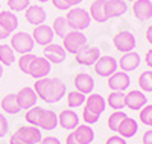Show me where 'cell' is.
<instances>
[{"label": "cell", "instance_id": "6da1fadb", "mask_svg": "<svg viewBox=\"0 0 152 144\" xmlns=\"http://www.w3.org/2000/svg\"><path fill=\"white\" fill-rule=\"evenodd\" d=\"M34 91L38 99L46 103H58L66 96V84L58 77H43L37 79L34 85Z\"/></svg>", "mask_w": 152, "mask_h": 144}, {"label": "cell", "instance_id": "7a4b0ae2", "mask_svg": "<svg viewBox=\"0 0 152 144\" xmlns=\"http://www.w3.org/2000/svg\"><path fill=\"white\" fill-rule=\"evenodd\" d=\"M66 20H67L72 31H81L82 32L90 26L91 17L88 14V11H85L84 8H72L67 12Z\"/></svg>", "mask_w": 152, "mask_h": 144}, {"label": "cell", "instance_id": "3957f363", "mask_svg": "<svg viewBox=\"0 0 152 144\" xmlns=\"http://www.w3.org/2000/svg\"><path fill=\"white\" fill-rule=\"evenodd\" d=\"M87 46V36L81 31H70L62 38V47L67 53L76 55Z\"/></svg>", "mask_w": 152, "mask_h": 144}, {"label": "cell", "instance_id": "277c9868", "mask_svg": "<svg viewBox=\"0 0 152 144\" xmlns=\"http://www.w3.org/2000/svg\"><path fill=\"white\" fill-rule=\"evenodd\" d=\"M34 38L32 35L26 33V32H17L11 36V47L14 52L20 55H26V53H32L34 50Z\"/></svg>", "mask_w": 152, "mask_h": 144}, {"label": "cell", "instance_id": "5b68a950", "mask_svg": "<svg viewBox=\"0 0 152 144\" xmlns=\"http://www.w3.org/2000/svg\"><path fill=\"white\" fill-rule=\"evenodd\" d=\"M113 44L116 47V50L122 52V53H128V52H134L137 41H135V36L132 32L122 31L113 38Z\"/></svg>", "mask_w": 152, "mask_h": 144}, {"label": "cell", "instance_id": "8992f818", "mask_svg": "<svg viewBox=\"0 0 152 144\" xmlns=\"http://www.w3.org/2000/svg\"><path fill=\"white\" fill-rule=\"evenodd\" d=\"M93 67H94V71L99 76L110 77L113 73L117 71L119 65H117V59L116 58H113V56H100Z\"/></svg>", "mask_w": 152, "mask_h": 144}, {"label": "cell", "instance_id": "52a82bcc", "mask_svg": "<svg viewBox=\"0 0 152 144\" xmlns=\"http://www.w3.org/2000/svg\"><path fill=\"white\" fill-rule=\"evenodd\" d=\"M145 105H148V97L143 91L132 89L128 94H125V106L132 111H140Z\"/></svg>", "mask_w": 152, "mask_h": 144}, {"label": "cell", "instance_id": "ba28073f", "mask_svg": "<svg viewBox=\"0 0 152 144\" xmlns=\"http://www.w3.org/2000/svg\"><path fill=\"white\" fill-rule=\"evenodd\" d=\"M15 134L26 144H40L43 140L41 130L37 126H21V127H18V130Z\"/></svg>", "mask_w": 152, "mask_h": 144}, {"label": "cell", "instance_id": "9c48e42d", "mask_svg": "<svg viewBox=\"0 0 152 144\" xmlns=\"http://www.w3.org/2000/svg\"><path fill=\"white\" fill-rule=\"evenodd\" d=\"M131 85V77L125 71H116L108 77V88L113 91H123Z\"/></svg>", "mask_w": 152, "mask_h": 144}, {"label": "cell", "instance_id": "30bf717a", "mask_svg": "<svg viewBox=\"0 0 152 144\" xmlns=\"http://www.w3.org/2000/svg\"><path fill=\"white\" fill-rule=\"evenodd\" d=\"M49 73H50V62L44 56H37L31 64L29 74L35 79H43V77H47Z\"/></svg>", "mask_w": 152, "mask_h": 144}, {"label": "cell", "instance_id": "8fae6325", "mask_svg": "<svg viewBox=\"0 0 152 144\" xmlns=\"http://www.w3.org/2000/svg\"><path fill=\"white\" fill-rule=\"evenodd\" d=\"M32 38L37 44L40 46H47L53 41L55 33L52 31V28L47 24H40V26H35V29L32 32Z\"/></svg>", "mask_w": 152, "mask_h": 144}, {"label": "cell", "instance_id": "7c38bea8", "mask_svg": "<svg viewBox=\"0 0 152 144\" xmlns=\"http://www.w3.org/2000/svg\"><path fill=\"white\" fill-rule=\"evenodd\" d=\"M67 56V52L64 50V47L59 46V44H53L50 43L47 46H44V58L50 62V64H61L66 61Z\"/></svg>", "mask_w": 152, "mask_h": 144}, {"label": "cell", "instance_id": "4fadbf2b", "mask_svg": "<svg viewBox=\"0 0 152 144\" xmlns=\"http://www.w3.org/2000/svg\"><path fill=\"white\" fill-rule=\"evenodd\" d=\"M75 56H76V62L79 65L91 67V65H94L96 61L100 58V53H99V49H96V47H84Z\"/></svg>", "mask_w": 152, "mask_h": 144}, {"label": "cell", "instance_id": "5bb4252c", "mask_svg": "<svg viewBox=\"0 0 152 144\" xmlns=\"http://www.w3.org/2000/svg\"><path fill=\"white\" fill-rule=\"evenodd\" d=\"M15 96H17V102H18L20 109H31L32 106H35V105H37V99L38 97L35 94L34 88H31V87L21 88Z\"/></svg>", "mask_w": 152, "mask_h": 144}, {"label": "cell", "instance_id": "9a60e30c", "mask_svg": "<svg viewBox=\"0 0 152 144\" xmlns=\"http://www.w3.org/2000/svg\"><path fill=\"white\" fill-rule=\"evenodd\" d=\"M58 124L66 130H73L79 126V115L73 109H64L58 114Z\"/></svg>", "mask_w": 152, "mask_h": 144}, {"label": "cell", "instance_id": "2e32d148", "mask_svg": "<svg viewBox=\"0 0 152 144\" xmlns=\"http://www.w3.org/2000/svg\"><path fill=\"white\" fill-rule=\"evenodd\" d=\"M132 14L137 20H149L152 18V2L151 0H135L132 2Z\"/></svg>", "mask_w": 152, "mask_h": 144}, {"label": "cell", "instance_id": "e0dca14e", "mask_svg": "<svg viewBox=\"0 0 152 144\" xmlns=\"http://www.w3.org/2000/svg\"><path fill=\"white\" fill-rule=\"evenodd\" d=\"M46 11L38 6V5H31L26 11H24V18L29 24H34V26H40V24H44L46 21Z\"/></svg>", "mask_w": 152, "mask_h": 144}, {"label": "cell", "instance_id": "ac0fdd59", "mask_svg": "<svg viewBox=\"0 0 152 144\" xmlns=\"http://www.w3.org/2000/svg\"><path fill=\"white\" fill-rule=\"evenodd\" d=\"M73 84H75L76 91H79L82 94H91V91L94 88V81L88 73H78L75 76Z\"/></svg>", "mask_w": 152, "mask_h": 144}, {"label": "cell", "instance_id": "d6986e66", "mask_svg": "<svg viewBox=\"0 0 152 144\" xmlns=\"http://www.w3.org/2000/svg\"><path fill=\"white\" fill-rule=\"evenodd\" d=\"M117 65L120 67V70L125 71V73L134 71L138 65H140V55H138L137 52H128V53H125L117 61Z\"/></svg>", "mask_w": 152, "mask_h": 144}, {"label": "cell", "instance_id": "ffe728a7", "mask_svg": "<svg viewBox=\"0 0 152 144\" xmlns=\"http://www.w3.org/2000/svg\"><path fill=\"white\" fill-rule=\"evenodd\" d=\"M105 106H107V102H105V99L100 96V94L91 93L90 96L85 99V109L93 112V114L100 115V114L105 111Z\"/></svg>", "mask_w": 152, "mask_h": 144}, {"label": "cell", "instance_id": "44dd1931", "mask_svg": "<svg viewBox=\"0 0 152 144\" xmlns=\"http://www.w3.org/2000/svg\"><path fill=\"white\" fill-rule=\"evenodd\" d=\"M105 11L108 18H117L128 11V6L125 0H105Z\"/></svg>", "mask_w": 152, "mask_h": 144}, {"label": "cell", "instance_id": "7402d4cb", "mask_svg": "<svg viewBox=\"0 0 152 144\" xmlns=\"http://www.w3.org/2000/svg\"><path fill=\"white\" fill-rule=\"evenodd\" d=\"M73 135L79 144H91L94 140V130L90 124H79L73 129Z\"/></svg>", "mask_w": 152, "mask_h": 144}, {"label": "cell", "instance_id": "603a6c76", "mask_svg": "<svg viewBox=\"0 0 152 144\" xmlns=\"http://www.w3.org/2000/svg\"><path fill=\"white\" fill-rule=\"evenodd\" d=\"M137 130H138V123L134 119H131V117H126L120 123V126L117 129V134L126 140V138H132L137 134Z\"/></svg>", "mask_w": 152, "mask_h": 144}, {"label": "cell", "instance_id": "cb8c5ba5", "mask_svg": "<svg viewBox=\"0 0 152 144\" xmlns=\"http://www.w3.org/2000/svg\"><path fill=\"white\" fill-rule=\"evenodd\" d=\"M88 14L93 20H96L97 23H105L108 20L107 11H105V0H94L90 6Z\"/></svg>", "mask_w": 152, "mask_h": 144}, {"label": "cell", "instance_id": "d4e9b609", "mask_svg": "<svg viewBox=\"0 0 152 144\" xmlns=\"http://www.w3.org/2000/svg\"><path fill=\"white\" fill-rule=\"evenodd\" d=\"M58 126V115L55 111L52 109H44L43 115H41V120L40 124H38V129H43V130H53Z\"/></svg>", "mask_w": 152, "mask_h": 144}, {"label": "cell", "instance_id": "484cf974", "mask_svg": "<svg viewBox=\"0 0 152 144\" xmlns=\"http://www.w3.org/2000/svg\"><path fill=\"white\" fill-rule=\"evenodd\" d=\"M0 24H2L9 33H12V31H15L17 26H18V18L14 12L0 11Z\"/></svg>", "mask_w": 152, "mask_h": 144}, {"label": "cell", "instance_id": "4316f807", "mask_svg": "<svg viewBox=\"0 0 152 144\" xmlns=\"http://www.w3.org/2000/svg\"><path fill=\"white\" fill-rule=\"evenodd\" d=\"M0 106H2V109L6 114H11V115L18 114L21 111L20 106H18V102H17V96L15 94H6L2 99V102H0Z\"/></svg>", "mask_w": 152, "mask_h": 144}, {"label": "cell", "instance_id": "83f0119b", "mask_svg": "<svg viewBox=\"0 0 152 144\" xmlns=\"http://www.w3.org/2000/svg\"><path fill=\"white\" fill-rule=\"evenodd\" d=\"M107 103L110 105V108L116 111H122L125 108V94L122 91H111L107 99Z\"/></svg>", "mask_w": 152, "mask_h": 144}, {"label": "cell", "instance_id": "f1b7e54d", "mask_svg": "<svg viewBox=\"0 0 152 144\" xmlns=\"http://www.w3.org/2000/svg\"><path fill=\"white\" fill-rule=\"evenodd\" d=\"M52 31H53L55 35L64 38L72 29H70V26H69L66 17H56V18L53 20V24H52Z\"/></svg>", "mask_w": 152, "mask_h": 144}, {"label": "cell", "instance_id": "f546056e", "mask_svg": "<svg viewBox=\"0 0 152 144\" xmlns=\"http://www.w3.org/2000/svg\"><path fill=\"white\" fill-rule=\"evenodd\" d=\"M43 112H44V108L37 106V105H35V106H32L31 109L26 111V115H24V119H26V121H28L31 126H37V127H38Z\"/></svg>", "mask_w": 152, "mask_h": 144}, {"label": "cell", "instance_id": "4dcf8cb0", "mask_svg": "<svg viewBox=\"0 0 152 144\" xmlns=\"http://www.w3.org/2000/svg\"><path fill=\"white\" fill-rule=\"evenodd\" d=\"M15 61L14 50H12L11 44H0V64L2 65H12Z\"/></svg>", "mask_w": 152, "mask_h": 144}, {"label": "cell", "instance_id": "1f68e13d", "mask_svg": "<svg viewBox=\"0 0 152 144\" xmlns=\"http://www.w3.org/2000/svg\"><path fill=\"white\" fill-rule=\"evenodd\" d=\"M126 117H128V115H126L123 111H114L113 114H110V117H108V127H110V130L117 132L120 123L126 119Z\"/></svg>", "mask_w": 152, "mask_h": 144}, {"label": "cell", "instance_id": "d6a6232c", "mask_svg": "<svg viewBox=\"0 0 152 144\" xmlns=\"http://www.w3.org/2000/svg\"><path fill=\"white\" fill-rule=\"evenodd\" d=\"M138 85L143 93H152V70H146L138 76Z\"/></svg>", "mask_w": 152, "mask_h": 144}, {"label": "cell", "instance_id": "836d02e7", "mask_svg": "<svg viewBox=\"0 0 152 144\" xmlns=\"http://www.w3.org/2000/svg\"><path fill=\"white\" fill-rule=\"evenodd\" d=\"M85 103V94L79 93V91H72V93L67 94V105L69 108L75 109V108H79Z\"/></svg>", "mask_w": 152, "mask_h": 144}, {"label": "cell", "instance_id": "e575fe53", "mask_svg": "<svg viewBox=\"0 0 152 144\" xmlns=\"http://www.w3.org/2000/svg\"><path fill=\"white\" fill-rule=\"evenodd\" d=\"M37 56L34 53H26V55H21L20 59H18V68L23 71V73H26L29 74V68H31V64L32 61L35 59Z\"/></svg>", "mask_w": 152, "mask_h": 144}, {"label": "cell", "instance_id": "d590c367", "mask_svg": "<svg viewBox=\"0 0 152 144\" xmlns=\"http://www.w3.org/2000/svg\"><path fill=\"white\" fill-rule=\"evenodd\" d=\"M138 119H140V121L146 126L152 124V105H145V106L140 109Z\"/></svg>", "mask_w": 152, "mask_h": 144}, {"label": "cell", "instance_id": "8d00e7d4", "mask_svg": "<svg viewBox=\"0 0 152 144\" xmlns=\"http://www.w3.org/2000/svg\"><path fill=\"white\" fill-rule=\"evenodd\" d=\"M8 6L12 11H26L31 6V0H8Z\"/></svg>", "mask_w": 152, "mask_h": 144}, {"label": "cell", "instance_id": "74e56055", "mask_svg": "<svg viewBox=\"0 0 152 144\" xmlns=\"http://www.w3.org/2000/svg\"><path fill=\"white\" fill-rule=\"evenodd\" d=\"M99 117H100V115L87 111L85 108H84V111H82V119H84L85 124H94V123H97V121H99Z\"/></svg>", "mask_w": 152, "mask_h": 144}, {"label": "cell", "instance_id": "f35d334b", "mask_svg": "<svg viewBox=\"0 0 152 144\" xmlns=\"http://www.w3.org/2000/svg\"><path fill=\"white\" fill-rule=\"evenodd\" d=\"M9 130V124H8V120L3 114H0V138H3Z\"/></svg>", "mask_w": 152, "mask_h": 144}, {"label": "cell", "instance_id": "ab89813d", "mask_svg": "<svg viewBox=\"0 0 152 144\" xmlns=\"http://www.w3.org/2000/svg\"><path fill=\"white\" fill-rule=\"evenodd\" d=\"M105 144H126V140L122 138L120 135H111V137L105 141Z\"/></svg>", "mask_w": 152, "mask_h": 144}, {"label": "cell", "instance_id": "60d3db41", "mask_svg": "<svg viewBox=\"0 0 152 144\" xmlns=\"http://www.w3.org/2000/svg\"><path fill=\"white\" fill-rule=\"evenodd\" d=\"M52 3H53V6H55L56 9H59V11H69V9H70V6L66 3V0H52Z\"/></svg>", "mask_w": 152, "mask_h": 144}, {"label": "cell", "instance_id": "b9f144b4", "mask_svg": "<svg viewBox=\"0 0 152 144\" xmlns=\"http://www.w3.org/2000/svg\"><path fill=\"white\" fill-rule=\"evenodd\" d=\"M40 144H61V141L56 137H46V138L41 140Z\"/></svg>", "mask_w": 152, "mask_h": 144}, {"label": "cell", "instance_id": "7bdbcfd3", "mask_svg": "<svg viewBox=\"0 0 152 144\" xmlns=\"http://www.w3.org/2000/svg\"><path fill=\"white\" fill-rule=\"evenodd\" d=\"M142 141H143V144H152V129L146 130V132L143 134Z\"/></svg>", "mask_w": 152, "mask_h": 144}, {"label": "cell", "instance_id": "ee69618b", "mask_svg": "<svg viewBox=\"0 0 152 144\" xmlns=\"http://www.w3.org/2000/svg\"><path fill=\"white\" fill-rule=\"evenodd\" d=\"M145 62H146V65L152 70V49H149L148 52H146V56H145Z\"/></svg>", "mask_w": 152, "mask_h": 144}, {"label": "cell", "instance_id": "f6af8a7d", "mask_svg": "<svg viewBox=\"0 0 152 144\" xmlns=\"http://www.w3.org/2000/svg\"><path fill=\"white\" fill-rule=\"evenodd\" d=\"M9 144H26V143L21 141V140L18 138L17 134H12V135L9 137Z\"/></svg>", "mask_w": 152, "mask_h": 144}, {"label": "cell", "instance_id": "bcb514c9", "mask_svg": "<svg viewBox=\"0 0 152 144\" xmlns=\"http://www.w3.org/2000/svg\"><path fill=\"white\" fill-rule=\"evenodd\" d=\"M66 144H79L78 141H76V138H75V135H73V132L67 135V138H66Z\"/></svg>", "mask_w": 152, "mask_h": 144}, {"label": "cell", "instance_id": "7dc6e473", "mask_svg": "<svg viewBox=\"0 0 152 144\" xmlns=\"http://www.w3.org/2000/svg\"><path fill=\"white\" fill-rule=\"evenodd\" d=\"M146 41L152 46V24L149 26V28L146 29Z\"/></svg>", "mask_w": 152, "mask_h": 144}, {"label": "cell", "instance_id": "c3c4849f", "mask_svg": "<svg viewBox=\"0 0 152 144\" xmlns=\"http://www.w3.org/2000/svg\"><path fill=\"white\" fill-rule=\"evenodd\" d=\"M9 35H11V33H9V32H8V31L3 28L2 24H0V40H5V38H8Z\"/></svg>", "mask_w": 152, "mask_h": 144}, {"label": "cell", "instance_id": "681fc988", "mask_svg": "<svg viewBox=\"0 0 152 144\" xmlns=\"http://www.w3.org/2000/svg\"><path fill=\"white\" fill-rule=\"evenodd\" d=\"M82 2V0H66V3L72 8V6H76V5H79Z\"/></svg>", "mask_w": 152, "mask_h": 144}, {"label": "cell", "instance_id": "f907efd6", "mask_svg": "<svg viewBox=\"0 0 152 144\" xmlns=\"http://www.w3.org/2000/svg\"><path fill=\"white\" fill-rule=\"evenodd\" d=\"M3 76V67H2V64H0V77Z\"/></svg>", "mask_w": 152, "mask_h": 144}, {"label": "cell", "instance_id": "816d5d0a", "mask_svg": "<svg viewBox=\"0 0 152 144\" xmlns=\"http://www.w3.org/2000/svg\"><path fill=\"white\" fill-rule=\"evenodd\" d=\"M38 2H41V3H46V2H49V0H38Z\"/></svg>", "mask_w": 152, "mask_h": 144}, {"label": "cell", "instance_id": "f5cc1de1", "mask_svg": "<svg viewBox=\"0 0 152 144\" xmlns=\"http://www.w3.org/2000/svg\"><path fill=\"white\" fill-rule=\"evenodd\" d=\"M129 2H135V0H129Z\"/></svg>", "mask_w": 152, "mask_h": 144}, {"label": "cell", "instance_id": "db71d44e", "mask_svg": "<svg viewBox=\"0 0 152 144\" xmlns=\"http://www.w3.org/2000/svg\"><path fill=\"white\" fill-rule=\"evenodd\" d=\"M151 126H152V124H151Z\"/></svg>", "mask_w": 152, "mask_h": 144}]
</instances>
